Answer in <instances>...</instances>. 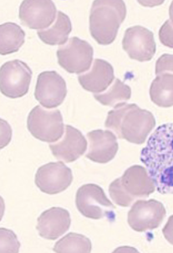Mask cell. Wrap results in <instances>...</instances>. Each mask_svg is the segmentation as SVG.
<instances>
[{"instance_id":"cell-1","label":"cell","mask_w":173,"mask_h":253,"mask_svg":"<svg viewBox=\"0 0 173 253\" xmlns=\"http://www.w3.org/2000/svg\"><path fill=\"white\" fill-rule=\"evenodd\" d=\"M141 160L157 192L173 194V124L155 130L141 150Z\"/></svg>"},{"instance_id":"cell-2","label":"cell","mask_w":173,"mask_h":253,"mask_svg":"<svg viewBox=\"0 0 173 253\" xmlns=\"http://www.w3.org/2000/svg\"><path fill=\"white\" fill-rule=\"evenodd\" d=\"M105 124L119 138L142 144L156 126V119L151 112L136 104L122 103L110 111Z\"/></svg>"},{"instance_id":"cell-3","label":"cell","mask_w":173,"mask_h":253,"mask_svg":"<svg viewBox=\"0 0 173 253\" xmlns=\"http://www.w3.org/2000/svg\"><path fill=\"white\" fill-rule=\"evenodd\" d=\"M125 16L126 7L121 0L94 1L90 14L91 36L100 44H111L115 40Z\"/></svg>"},{"instance_id":"cell-4","label":"cell","mask_w":173,"mask_h":253,"mask_svg":"<svg viewBox=\"0 0 173 253\" xmlns=\"http://www.w3.org/2000/svg\"><path fill=\"white\" fill-rule=\"evenodd\" d=\"M156 186L144 167H131L120 178L110 185L109 193L115 203L129 207L138 198H147L154 193Z\"/></svg>"},{"instance_id":"cell-5","label":"cell","mask_w":173,"mask_h":253,"mask_svg":"<svg viewBox=\"0 0 173 253\" xmlns=\"http://www.w3.org/2000/svg\"><path fill=\"white\" fill-rule=\"evenodd\" d=\"M27 126L31 134L42 142L54 143L64 134V122L58 109L48 110L36 106L29 114Z\"/></svg>"},{"instance_id":"cell-6","label":"cell","mask_w":173,"mask_h":253,"mask_svg":"<svg viewBox=\"0 0 173 253\" xmlns=\"http://www.w3.org/2000/svg\"><path fill=\"white\" fill-rule=\"evenodd\" d=\"M75 203L79 211L85 217L94 220L115 218V206L97 185L85 184L80 187L76 193Z\"/></svg>"},{"instance_id":"cell-7","label":"cell","mask_w":173,"mask_h":253,"mask_svg":"<svg viewBox=\"0 0 173 253\" xmlns=\"http://www.w3.org/2000/svg\"><path fill=\"white\" fill-rule=\"evenodd\" d=\"M93 47L88 42L73 37L59 47L57 58L59 65L69 74L88 71L93 61Z\"/></svg>"},{"instance_id":"cell-8","label":"cell","mask_w":173,"mask_h":253,"mask_svg":"<svg viewBox=\"0 0 173 253\" xmlns=\"http://www.w3.org/2000/svg\"><path fill=\"white\" fill-rule=\"evenodd\" d=\"M0 78L1 92L4 96L21 98L29 91L32 71L26 63L16 59L7 62L1 67Z\"/></svg>"},{"instance_id":"cell-9","label":"cell","mask_w":173,"mask_h":253,"mask_svg":"<svg viewBox=\"0 0 173 253\" xmlns=\"http://www.w3.org/2000/svg\"><path fill=\"white\" fill-rule=\"evenodd\" d=\"M167 211L163 203L157 200H139L128 212V224L136 232L156 229L165 218Z\"/></svg>"},{"instance_id":"cell-10","label":"cell","mask_w":173,"mask_h":253,"mask_svg":"<svg viewBox=\"0 0 173 253\" xmlns=\"http://www.w3.org/2000/svg\"><path fill=\"white\" fill-rule=\"evenodd\" d=\"M66 94V83L57 72H43L38 76L35 96L43 107L57 108L64 102Z\"/></svg>"},{"instance_id":"cell-11","label":"cell","mask_w":173,"mask_h":253,"mask_svg":"<svg viewBox=\"0 0 173 253\" xmlns=\"http://www.w3.org/2000/svg\"><path fill=\"white\" fill-rule=\"evenodd\" d=\"M73 181L71 170L62 162L50 163L38 169L35 184L43 193L57 194L66 190Z\"/></svg>"},{"instance_id":"cell-12","label":"cell","mask_w":173,"mask_h":253,"mask_svg":"<svg viewBox=\"0 0 173 253\" xmlns=\"http://www.w3.org/2000/svg\"><path fill=\"white\" fill-rule=\"evenodd\" d=\"M122 47L129 57L134 60H152L156 53L154 35L144 27H131L125 31Z\"/></svg>"},{"instance_id":"cell-13","label":"cell","mask_w":173,"mask_h":253,"mask_svg":"<svg viewBox=\"0 0 173 253\" xmlns=\"http://www.w3.org/2000/svg\"><path fill=\"white\" fill-rule=\"evenodd\" d=\"M56 15V4L50 0H25L19 7V19L29 29H48Z\"/></svg>"},{"instance_id":"cell-14","label":"cell","mask_w":173,"mask_h":253,"mask_svg":"<svg viewBox=\"0 0 173 253\" xmlns=\"http://www.w3.org/2000/svg\"><path fill=\"white\" fill-rule=\"evenodd\" d=\"M50 148L58 160L69 164L77 160L85 153L87 141L79 130L66 125L64 137L59 142L51 143Z\"/></svg>"},{"instance_id":"cell-15","label":"cell","mask_w":173,"mask_h":253,"mask_svg":"<svg viewBox=\"0 0 173 253\" xmlns=\"http://www.w3.org/2000/svg\"><path fill=\"white\" fill-rule=\"evenodd\" d=\"M89 141L86 158L98 164L112 161L117 153V140L114 133L104 130H94L87 134Z\"/></svg>"},{"instance_id":"cell-16","label":"cell","mask_w":173,"mask_h":253,"mask_svg":"<svg viewBox=\"0 0 173 253\" xmlns=\"http://www.w3.org/2000/svg\"><path fill=\"white\" fill-rule=\"evenodd\" d=\"M70 222L69 211L61 208H52L40 215L36 228L40 237L56 240L69 230Z\"/></svg>"},{"instance_id":"cell-17","label":"cell","mask_w":173,"mask_h":253,"mask_svg":"<svg viewBox=\"0 0 173 253\" xmlns=\"http://www.w3.org/2000/svg\"><path fill=\"white\" fill-rule=\"evenodd\" d=\"M114 79L113 67L102 59H96L90 71L78 77L81 87L95 94L107 89Z\"/></svg>"},{"instance_id":"cell-18","label":"cell","mask_w":173,"mask_h":253,"mask_svg":"<svg viewBox=\"0 0 173 253\" xmlns=\"http://www.w3.org/2000/svg\"><path fill=\"white\" fill-rule=\"evenodd\" d=\"M72 25L69 17L59 11L52 26L38 31V36L43 42L49 45H61L68 41L71 33Z\"/></svg>"},{"instance_id":"cell-19","label":"cell","mask_w":173,"mask_h":253,"mask_svg":"<svg viewBox=\"0 0 173 253\" xmlns=\"http://www.w3.org/2000/svg\"><path fill=\"white\" fill-rule=\"evenodd\" d=\"M152 102L161 108L173 107V74L157 75L150 88Z\"/></svg>"},{"instance_id":"cell-20","label":"cell","mask_w":173,"mask_h":253,"mask_svg":"<svg viewBox=\"0 0 173 253\" xmlns=\"http://www.w3.org/2000/svg\"><path fill=\"white\" fill-rule=\"evenodd\" d=\"M25 33L16 24L6 23L0 27V53L7 55L15 53L24 44Z\"/></svg>"},{"instance_id":"cell-21","label":"cell","mask_w":173,"mask_h":253,"mask_svg":"<svg viewBox=\"0 0 173 253\" xmlns=\"http://www.w3.org/2000/svg\"><path fill=\"white\" fill-rule=\"evenodd\" d=\"M94 97L99 103L105 106L115 107L125 103L131 97V87L121 82L120 79H115L114 84L104 93H96Z\"/></svg>"},{"instance_id":"cell-22","label":"cell","mask_w":173,"mask_h":253,"mask_svg":"<svg viewBox=\"0 0 173 253\" xmlns=\"http://www.w3.org/2000/svg\"><path fill=\"white\" fill-rule=\"evenodd\" d=\"M54 252L56 253H91V242L88 237L71 232L56 243L54 248Z\"/></svg>"},{"instance_id":"cell-23","label":"cell","mask_w":173,"mask_h":253,"mask_svg":"<svg viewBox=\"0 0 173 253\" xmlns=\"http://www.w3.org/2000/svg\"><path fill=\"white\" fill-rule=\"evenodd\" d=\"M20 244L13 232L1 228V253H17Z\"/></svg>"},{"instance_id":"cell-24","label":"cell","mask_w":173,"mask_h":253,"mask_svg":"<svg viewBox=\"0 0 173 253\" xmlns=\"http://www.w3.org/2000/svg\"><path fill=\"white\" fill-rule=\"evenodd\" d=\"M173 74V55L163 54L158 58L156 63V74Z\"/></svg>"},{"instance_id":"cell-25","label":"cell","mask_w":173,"mask_h":253,"mask_svg":"<svg viewBox=\"0 0 173 253\" xmlns=\"http://www.w3.org/2000/svg\"><path fill=\"white\" fill-rule=\"evenodd\" d=\"M159 38L163 45L173 48V24L171 20H167L161 28Z\"/></svg>"},{"instance_id":"cell-26","label":"cell","mask_w":173,"mask_h":253,"mask_svg":"<svg viewBox=\"0 0 173 253\" xmlns=\"http://www.w3.org/2000/svg\"><path fill=\"white\" fill-rule=\"evenodd\" d=\"M163 232L168 243L173 245V215L168 219L167 224L163 229Z\"/></svg>"},{"instance_id":"cell-27","label":"cell","mask_w":173,"mask_h":253,"mask_svg":"<svg viewBox=\"0 0 173 253\" xmlns=\"http://www.w3.org/2000/svg\"><path fill=\"white\" fill-rule=\"evenodd\" d=\"M139 3H141V4H143L145 6H148L149 4H151V6L157 5V4H160V3H163V2H157V3H152V2H141V1H139Z\"/></svg>"},{"instance_id":"cell-28","label":"cell","mask_w":173,"mask_h":253,"mask_svg":"<svg viewBox=\"0 0 173 253\" xmlns=\"http://www.w3.org/2000/svg\"><path fill=\"white\" fill-rule=\"evenodd\" d=\"M169 15H170V20L173 24V1L171 3L170 8H169Z\"/></svg>"}]
</instances>
